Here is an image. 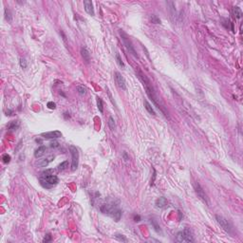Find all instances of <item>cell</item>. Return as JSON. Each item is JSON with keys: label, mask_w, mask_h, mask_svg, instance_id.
<instances>
[{"label": "cell", "mask_w": 243, "mask_h": 243, "mask_svg": "<svg viewBox=\"0 0 243 243\" xmlns=\"http://www.w3.org/2000/svg\"><path fill=\"white\" fill-rule=\"evenodd\" d=\"M100 210L103 214L109 215L115 221H119L122 218V210L119 208V205L114 203L113 201L106 202L105 204L101 205Z\"/></svg>", "instance_id": "cell-1"}, {"label": "cell", "mask_w": 243, "mask_h": 243, "mask_svg": "<svg viewBox=\"0 0 243 243\" xmlns=\"http://www.w3.org/2000/svg\"><path fill=\"white\" fill-rule=\"evenodd\" d=\"M52 170H48L46 172H43L39 178V181L40 184L46 189H50L53 186H55L59 182V179L57 176L53 174H50Z\"/></svg>", "instance_id": "cell-2"}, {"label": "cell", "mask_w": 243, "mask_h": 243, "mask_svg": "<svg viewBox=\"0 0 243 243\" xmlns=\"http://www.w3.org/2000/svg\"><path fill=\"white\" fill-rule=\"evenodd\" d=\"M119 32H120V35H121L122 41H123L124 45L125 46V48L127 49V50L129 51V53H131V54L134 56V57H136V58H139V55L137 54V52H136L135 48H134V46H133L132 42H131V40L129 39L128 35H127L126 33L124 32L123 30H120Z\"/></svg>", "instance_id": "cell-3"}, {"label": "cell", "mask_w": 243, "mask_h": 243, "mask_svg": "<svg viewBox=\"0 0 243 243\" xmlns=\"http://www.w3.org/2000/svg\"><path fill=\"white\" fill-rule=\"evenodd\" d=\"M69 151L72 157V163H71V170L75 171L78 168L79 165V151L74 145H70L69 146Z\"/></svg>", "instance_id": "cell-4"}, {"label": "cell", "mask_w": 243, "mask_h": 243, "mask_svg": "<svg viewBox=\"0 0 243 243\" xmlns=\"http://www.w3.org/2000/svg\"><path fill=\"white\" fill-rule=\"evenodd\" d=\"M215 219H217L218 223L220 225L221 228H222L224 231H226V232L229 233V234H232L233 227H232V225H231V223H230L229 221L227 220L226 218H224L222 215H215Z\"/></svg>", "instance_id": "cell-5"}, {"label": "cell", "mask_w": 243, "mask_h": 243, "mask_svg": "<svg viewBox=\"0 0 243 243\" xmlns=\"http://www.w3.org/2000/svg\"><path fill=\"white\" fill-rule=\"evenodd\" d=\"M195 192H196V194L198 195V197H199V199H201L202 201L204 202V203H206V204H209V201H208V198H207V195L205 194L204 190L202 189V187L199 185V183H195Z\"/></svg>", "instance_id": "cell-6"}, {"label": "cell", "mask_w": 243, "mask_h": 243, "mask_svg": "<svg viewBox=\"0 0 243 243\" xmlns=\"http://www.w3.org/2000/svg\"><path fill=\"white\" fill-rule=\"evenodd\" d=\"M114 78H115V82H116L117 86L123 90H126V82L124 80V78L122 76L121 73L116 71L115 74H114Z\"/></svg>", "instance_id": "cell-7"}, {"label": "cell", "mask_w": 243, "mask_h": 243, "mask_svg": "<svg viewBox=\"0 0 243 243\" xmlns=\"http://www.w3.org/2000/svg\"><path fill=\"white\" fill-rule=\"evenodd\" d=\"M41 136L45 139H57L62 137V133L60 131H58V130H54V131L42 133Z\"/></svg>", "instance_id": "cell-8"}, {"label": "cell", "mask_w": 243, "mask_h": 243, "mask_svg": "<svg viewBox=\"0 0 243 243\" xmlns=\"http://www.w3.org/2000/svg\"><path fill=\"white\" fill-rule=\"evenodd\" d=\"M183 237H184V242H194V235L193 233L189 228H185L183 231Z\"/></svg>", "instance_id": "cell-9"}, {"label": "cell", "mask_w": 243, "mask_h": 243, "mask_svg": "<svg viewBox=\"0 0 243 243\" xmlns=\"http://www.w3.org/2000/svg\"><path fill=\"white\" fill-rule=\"evenodd\" d=\"M155 205L157 208H160V209H163V208L167 207L168 205V201L167 199L164 198V197H160V198H158L155 201Z\"/></svg>", "instance_id": "cell-10"}, {"label": "cell", "mask_w": 243, "mask_h": 243, "mask_svg": "<svg viewBox=\"0 0 243 243\" xmlns=\"http://www.w3.org/2000/svg\"><path fill=\"white\" fill-rule=\"evenodd\" d=\"M84 6H85V11H86L89 15L94 16L95 12H94L93 4H92V2H91L90 0H86V1H84Z\"/></svg>", "instance_id": "cell-11"}, {"label": "cell", "mask_w": 243, "mask_h": 243, "mask_svg": "<svg viewBox=\"0 0 243 243\" xmlns=\"http://www.w3.org/2000/svg\"><path fill=\"white\" fill-rule=\"evenodd\" d=\"M54 159V156H50L49 158H46V159H42V160H39L36 164L40 167H46V166L49 165V163L51 161V160Z\"/></svg>", "instance_id": "cell-12"}, {"label": "cell", "mask_w": 243, "mask_h": 243, "mask_svg": "<svg viewBox=\"0 0 243 243\" xmlns=\"http://www.w3.org/2000/svg\"><path fill=\"white\" fill-rule=\"evenodd\" d=\"M81 55L83 57L84 61H86V63H89V61H90V53H89V50L86 47H83L81 49Z\"/></svg>", "instance_id": "cell-13"}, {"label": "cell", "mask_w": 243, "mask_h": 243, "mask_svg": "<svg viewBox=\"0 0 243 243\" xmlns=\"http://www.w3.org/2000/svg\"><path fill=\"white\" fill-rule=\"evenodd\" d=\"M46 151H47V147L44 146V145H42V146L38 147V148L34 151V157L37 158V159L43 157L45 155V153H46Z\"/></svg>", "instance_id": "cell-14"}, {"label": "cell", "mask_w": 243, "mask_h": 243, "mask_svg": "<svg viewBox=\"0 0 243 243\" xmlns=\"http://www.w3.org/2000/svg\"><path fill=\"white\" fill-rule=\"evenodd\" d=\"M18 127H19V122L18 121H11L7 124V128L9 130H11V131L16 130Z\"/></svg>", "instance_id": "cell-15"}, {"label": "cell", "mask_w": 243, "mask_h": 243, "mask_svg": "<svg viewBox=\"0 0 243 243\" xmlns=\"http://www.w3.org/2000/svg\"><path fill=\"white\" fill-rule=\"evenodd\" d=\"M144 107H145V109L148 111V113H149V114H151V115H156V112H155V110L153 109V107L151 106V105H150L149 103L147 102L146 100L144 101Z\"/></svg>", "instance_id": "cell-16"}, {"label": "cell", "mask_w": 243, "mask_h": 243, "mask_svg": "<svg viewBox=\"0 0 243 243\" xmlns=\"http://www.w3.org/2000/svg\"><path fill=\"white\" fill-rule=\"evenodd\" d=\"M234 14L237 18H241L242 17V11L239 7H234Z\"/></svg>", "instance_id": "cell-17"}, {"label": "cell", "mask_w": 243, "mask_h": 243, "mask_svg": "<svg viewBox=\"0 0 243 243\" xmlns=\"http://www.w3.org/2000/svg\"><path fill=\"white\" fill-rule=\"evenodd\" d=\"M97 106H98V109L101 113L104 112V104H103V100L100 98V97H97Z\"/></svg>", "instance_id": "cell-18"}, {"label": "cell", "mask_w": 243, "mask_h": 243, "mask_svg": "<svg viewBox=\"0 0 243 243\" xmlns=\"http://www.w3.org/2000/svg\"><path fill=\"white\" fill-rule=\"evenodd\" d=\"M115 58H116V61H117V64L119 65L120 66H121L122 69H124L125 68V66H124V63L123 62V60H122L121 56H120V54L118 52L116 53V55H115Z\"/></svg>", "instance_id": "cell-19"}, {"label": "cell", "mask_w": 243, "mask_h": 243, "mask_svg": "<svg viewBox=\"0 0 243 243\" xmlns=\"http://www.w3.org/2000/svg\"><path fill=\"white\" fill-rule=\"evenodd\" d=\"M150 223L152 224V226H153V228H154V230L157 233L160 232V227L159 226V224L157 223V221L155 220V219H150Z\"/></svg>", "instance_id": "cell-20"}, {"label": "cell", "mask_w": 243, "mask_h": 243, "mask_svg": "<svg viewBox=\"0 0 243 243\" xmlns=\"http://www.w3.org/2000/svg\"><path fill=\"white\" fill-rule=\"evenodd\" d=\"M5 19L7 20L8 22H11V20H12V16H11V11L7 8H5Z\"/></svg>", "instance_id": "cell-21"}, {"label": "cell", "mask_w": 243, "mask_h": 243, "mask_svg": "<svg viewBox=\"0 0 243 243\" xmlns=\"http://www.w3.org/2000/svg\"><path fill=\"white\" fill-rule=\"evenodd\" d=\"M68 166H69V161H68V160H65V161H63L62 163L59 164L57 169H58L59 171H64V170H66Z\"/></svg>", "instance_id": "cell-22"}, {"label": "cell", "mask_w": 243, "mask_h": 243, "mask_svg": "<svg viewBox=\"0 0 243 243\" xmlns=\"http://www.w3.org/2000/svg\"><path fill=\"white\" fill-rule=\"evenodd\" d=\"M150 20H151V22L154 23V24H160V19L156 15V14H151Z\"/></svg>", "instance_id": "cell-23"}, {"label": "cell", "mask_w": 243, "mask_h": 243, "mask_svg": "<svg viewBox=\"0 0 243 243\" xmlns=\"http://www.w3.org/2000/svg\"><path fill=\"white\" fill-rule=\"evenodd\" d=\"M108 126H109V128H110L111 130H114L115 129V121H114L113 117H109V119H108Z\"/></svg>", "instance_id": "cell-24"}, {"label": "cell", "mask_w": 243, "mask_h": 243, "mask_svg": "<svg viewBox=\"0 0 243 243\" xmlns=\"http://www.w3.org/2000/svg\"><path fill=\"white\" fill-rule=\"evenodd\" d=\"M77 91L80 95H86V86H77Z\"/></svg>", "instance_id": "cell-25"}, {"label": "cell", "mask_w": 243, "mask_h": 243, "mask_svg": "<svg viewBox=\"0 0 243 243\" xmlns=\"http://www.w3.org/2000/svg\"><path fill=\"white\" fill-rule=\"evenodd\" d=\"M2 160L4 163H9L11 161V156L9 154H4L2 156Z\"/></svg>", "instance_id": "cell-26"}, {"label": "cell", "mask_w": 243, "mask_h": 243, "mask_svg": "<svg viewBox=\"0 0 243 243\" xmlns=\"http://www.w3.org/2000/svg\"><path fill=\"white\" fill-rule=\"evenodd\" d=\"M115 238H116V239H118V240H120V241H124V242H126V241H127L126 238H125L124 235H120V234H117V235H115Z\"/></svg>", "instance_id": "cell-27"}, {"label": "cell", "mask_w": 243, "mask_h": 243, "mask_svg": "<svg viewBox=\"0 0 243 243\" xmlns=\"http://www.w3.org/2000/svg\"><path fill=\"white\" fill-rule=\"evenodd\" d=\"M51 239H52V238H51V235H50V234H47V235H45L44 239H43V242H50V241H51Z\"/></svg>", "instance_id": "cell-28"}, {"label": "cell", "mask_w": 243, "mask_h": 243, "mask_svg": "<svg viewBox=\"0 0 243 243\" xmlns=\"http://www.w3.org/2000/svg\"><path fill=\"white\" fill-rule=\"evenodd\" d=\"M20 66H21L22 69H26V68H27V61L24 58L20 59Z\"/></svg>", "instance_id": "cell-29"}, {"label": "cell", "mask_w": 243, "mask_h": 243, "mask_svg": "<svg viewBox=\"0 0 243 243\" xmlns=\"http://www.w3.org/2000/svg\"><path fill=\"white\" fill-rule=\"evenodd\" d=\"M47 106L50 109H55L56 108V104L55 103H53V102H49L47 104Z\"/></svg>", "instance_id": "cell-30"}, {"label": "cell", "mask_w": 243, "mask_h": 243, "mask_svg": "<svg viewBox=\"0 0 243 243\" xmlns=\"http://www.w3.org/2000/svg\"><path fill=\"white\" fill-rule=\"evenodd\" d=\"M50 144V147H51V148H58V147L60 146V144H59L58 141H51Z\"/></svg>", "instance_id": "cell-31"}, {"label": "cell", "mask_w": 243, "mask_h": 243, "mask_svg": "<svg viewBox=\"0 0 243 243\" xmlns=\"http://www.w3.org/2000/svg\"><path fill=\"white\" fill-rule=\"evenodd\" d=\"M122 157H123V159L124 160V161H128V160H129V157L127 156V153L125 151L123 152V155H122Z\"/></svg>", "instance_id": "cell-32"}, {"label": "cell", "mask_w": 243, "mask_h": 243, "mask_svg": "<svg viewBox=\"0 0 243 243\" xmlns=\"http://www.w3.org/2000/svg\"><path fill=\"white\" fill-rule=\"evenodd\" d=\"M133 218H134V220H135L136 222L141 221V217H140L139 215H134V217H133Z\"/></svg>", "instance_id": "cell-33"}]
</instances>
